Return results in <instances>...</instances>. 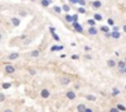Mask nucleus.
<instances>
[{
	"label": "nucleus",
	"instance_id": "17",
	"mask_svg": "<svg viewBox=\"0 0 126 112\" xmlns=\"http://www.w3.org/2000/svg\"><path fill=\"white\" fill-rule=\"evenodd\" d=\"M95 21H97L95 19H89L87 22H88V25H90V26H94V25H95Z\"/></svg>",
	"mask_w": 126,
	"mask_h": 112
},
{
	"label": "nucleus",
	"instance_id": "37",
	"mask_svg": "<svg viewBox=\"0 0 126 112\" xmlns=\"http://www.w3.org/2000/svg\"><path fill=\"white\" fill-rule=\"evenodd\" d=\"M49 30H51V32H52V33H53V32H55V31H56V30H55V27H51V28H49Z\"/></svg>",
	"mask_w": 126,
	"mask_h": 112
},
{
	"label": "nucleus",
	"instance_id": "6",
	"mask_svg": "<svg viewBox=\"0 0 126 112\" xmlns=\"http://www.w3.org/2000/svg\"><path fill=\"white\" fill-rule=\"evenodd\" d=\"M41 96L43 97V99H47V97H49V91L47 90V89H43L41 91Z\"/></svg>",
	"mask_w": 126,
	"mask_h": 112
},
{
	"label": "nucleus",
	"instance_id": "27",
	"mask_svg": "<svg viewBox=\"0 0 126 112\" xmlns=\"http://www.w3.org/2000/svg\"><path fill=\"white\" fill-rule=\"evenodd\" d=\"M118 108H119L120 111H126V107H125L124 105H118Z\"/></svg>",
	"mask_w": 126,
	"mask_h": 112
},
{
	"label": "nucleus",
	"instance_id": "12",
	"mask_svg": "<svg viewBox=\"0 0 126 112\" xmlns=\"http://www.w3.org/2000/svg\"><path fill=\"white\" fill-rule=\"evenodd\" d=\"M67 97L69 100H74L76 99V94L73 93V91H68V93H67Z\"/></svg>",
	"mask_w": 126,
	"mask_h": 112
},
{
	"label": "nucleus",
	"instance_id": "23",
	"mask_svg": "<svg viewBox=\"0 0 126 112\" xmlns=\"http://www.w3.org/2000/svg\"><path fill=\"white\" fill-rule=\"evenodd\" d=\"M119 94H120V90H118V89H114L111 95H112V96H116V95H119Z\"/></svg>",
	"mask_w": 126,
	"mask_h": 112
},
{
	"label": "nucleus",
	"instance_id": "46",
	"mask_svg": "<svg viewBox=\"0 0 126 112\" xmlns=\"http://www.w3.org/2000/svg\"><path fill=\"white\" fill-rule=\"evenodd\" d=\"M125 62H126V57H125Z\"/></svg>",
	"mask_w": 126,
	"mask_h": 112
},
{
	"label": "nucleus",
	"instance_id": "33",
	"mask_svg": "<svg viewBox=\"0 0 126 112\" xmlns=\"http://www.w3.org/2000/svg\"><path fill=\"white\" fill-rule=\"evenodd\" d=\"M72 59H74V60H76V59H79V56H78V54H73V56H72Z\"/></svg>",
	"mask_w": 126,
	"mask_h": 112
},
{
	"label": "nucleus",
	"instance_id": "20",
	"mask_svg": "<svg viewBox=\"0 0 126 112\" xmlns=\"http://www.w3.org/2000/svg\"><path fill=\"white\" fill-rule=\"evenodd\" d=\"M108 65L109 67H115V65H116V63H115L112 59H110V60H108Z\"/></svg>",
	"mask_w": 126,
	"mask_h": 112
},
{
	"label": "nucleus",
	"instance_id": "22",
	"mask_svg": "<svg viewBox=\"0 0 126 112\" xmlns=\"http://www.w3.org/2000/svg\"><path fill=\"white\" fill-rule=\"evenodd\" d=\"M38 56H40L38 50H34V52H31V57H38Z\"/></svg>",
	"mask_w": 126,
	"mask_h": 112
},
{
	"label": "nucleus",
	"instance_id": "14",
	"mask_svg": "<svg viewBox=\"0 0 126 112\" xmlns=\"http://www.w3.org/2000/svg\"><path fill=\"white\" fill-rule=\"evenodd\" d=\"M111 37L112 38H120V32L119 31H112L111 32Z\"/></svg>",
	"mask_w": 126,
	"mask_h": 112
},
{
	"label": "nucleus",
	"instance_id": "40",
	"mask_svg": "<svg viewBox=\"0 0 126 112\" xmlns=\"http://www.w3.org/2000/svg\"><path fill=\"white\" fill-rule=\"evenodd\" d=\"M84 49H85V50H89V49H90V47H88V46H85V47H84Z\"/></svg>",
	"mask_w": 126,
	"mask_h": 112
},
{
	"label": "nucleus",
	"instance_id": "47",
	"mask_svg": "<svg viewBox=\"0 0 126 112\" xmlns=\"http://www.w3.org/2000/svg\"><path fill=\"white\" fill-rule=\"evenodd\" d=\"M125 89H126V85H125Z\"/></svg>",
	"mask_w": 126,
	"mask_h": 112
},
{
	"label": "nucleus",
	"instance_id": "11",
	"mask_svg": "<svg viewBox=\"0 0 126 112\" xmlns=\"http://www.w3.org/2000/svg\"><path fill=\"white\" fill-rule=\"evenodd\" d=\"M77 110H78V112H85V110H87V107H85V105H83V104H80V105H78V107H77Z\"/></svg>",
	"mask_w": 126,
	"mask_h": 112
},
{
	"label": "nucleus",
	"instance_id": "15",
	"mask_svg": "<svg viewBox=\"0 0 126 112\" xmlns=\"http://www.w3.org/2000/svg\"><path fill=\"white\" fill-rule=\"evenodd\" d=\"M17 57H19V53H11V54H9L7 58H9L10 60H14V59H16Z\"/></svg>",
	"mask_w": 126,
	"mask_h": 112
},
{
	"label": "nucleus",
	"instance_id": "26",
	"mask_svg": "<svg viewBox=\"0 0 126 112\" xmlns=\"http://www.w3.org/2000/svg\"><path fill=\"white\" fill-rule=\"evenodd\" d=\"M10 86H11V84H10V83H4L3 84V89H9Z\"/></svg>",
	"mask_w": 126,
	"mask_h": 112
},
{
	"label": "nucleus",
	"instance_id": "25",
	"mask_svg": "<svg viewBox=\"0 0 126 112\" xmlns=\"http://www.w3.org/2000/svg\"><path fill=\"white\" fill-rule=\"evenodd\" d=\"M78 14H85V9L84 7H78Z\"/></svg>",
	"mask_w": 126,
	"mask_h": 112
},
{
	"label": "nucleus",
	"instance_id": "34",
	"mask_svg": "<svg viewBox=\"0 0 126 112\" xmlns=\"http://www.w3.org/2000/svg\"><path fill=\"white\" fill-rule=\"evenodd\" d=\"M4 100H5V95H3V94H1V95H0V101H1V102H3Z\"/></svg>",
	"mask_w": 126,
	"mask_h": 112
},
{
	"label": "nucleus",
	"instance_id": "36",
	"mask_svg": "<svg viewBox=\"0 0 126 112\" xmlns=\"http://www.w3.org/2000/svg\"><path fill=\"white\" fill-rule=\"evenodd\" d=\"M112 31H119V27L118 26H112Z\"/></svg>",
	"mask_w": 126,
	"mask_h": 112
},
{
	"label": "nucleus",
	"instance_id": "18",
	"mask_svg": "<svg viewBox=\"0 0 126 112\" xmlns=\"http://www.w3.org/2000/svg\"><path fill=\"white\" fill-rule=\"evenodd\" d=\"M94 19H95L97 21H101V20H103V16H101L100 14H95V15H94Z\"/></svg>",
	"mask_w": 126,
	"mask_h": 112
},
{
	"label": "nucleus",
	"instance_id": "13",
	"mask_svg": "<svg viewBox=\"0 0 126 112\" xmlns=\"http://www.w3.org/2000/svg\"><path fill=\"white\" fill-rule=\"evenodd\" d=\"M63 48H64V47L59 44V46H53V47L51 48V50H52V52H56V50H62Z\"/></svg>",
	"mask_w": 126,
	"mask_h": 112
},
{
	"label": "nucleus",
	"instance_id": "19",
	"mask_svg": "<svg viewBox=\"0 0 126 112\" xmlns=\"http://www.w3.org/2000/svg\"><path fill=\"white\" fill-rule=\"evenodd\" d=\"M100 30H101V31H103L104 33L109 32V27H108V26H101V27H100Z\"/></svg>",
	"mask_w": 126,
	"mask_h": 112
},
{
	"label": "nucleus",
	"instance_id": "1",
	"mask_svg": "<svg viewBox=\"0 0 126 112\" xmlns=\"http://www.w3.org/2000/svg\"><path fill=\"white\" fill-rule=\"evenodd\" d=\"M72 25H73V28H74L77 32H83V26H82L80 24H78V22H73Z\"/></svg>",
	"mask_w": 126,
	"mask_h": 112
},
{
	"label": "nucleus",
	"instance_id": "39",
	"mask_svg": "<svg viewBox=\"0 0 126 112\" xmlns=\"http://www.w3.org/2000/svg\"><path fill=\"white\" fill-rule=\"evenodd\" d=\"M20 15H21V16H25V15H26V12H25V11H22V12H20Z\"/></svg>",
	"mask_w": 126,
	"mask_h": 112
},
{
	"label": "nucleus",
	"instance_id": "5",
	"mask_svg": "<svg viewBox=\"0 0 126 112\" xmlns=\"http://www.w3.org/2000/svg\"><path fill=\"white\" fill-rule=\"evenodd\" d=\"M5 70H6V73L13 74V73L15 72V68H14L13 65H5Z\"/></svg>",
	"mask_w": 126,
	"mask_h": 112
},
{
	"label": "nucleus",
	"instance_id": "28",
	"mask_svg": "<svg viewBox=\"0 0 126 112\" xmlns=\"http://www.w3.org/2000/svg\"><path fill=\"white\" fill-rule=\"evenodd\" d=\"M52 37H53V38H55L56 41H59V36H58V35H56L55 32H53V33H52Z\"/></svg>",
	"mask_w": 126,
	"mask_h": 112
},
{
	"label": "nucleus",
	"instance_id": "31",
	"mask_svg": "<svg viewBox=\"0 0 126 112\" xmlns=\"http://www.w3.org/2000/svg\"><path fill=\"white\" fill-rule=\"evenodd\" d=\"M73 19H74V22H78V14L73 15Z\"/></svg>",
	"mask_w": 126,
	"mask_h": 112
},
{
	"label": "nucleus",
	"instance_id": "4",
	"mask_svg": "<svg viewBox=\"0 0 126 112\" xmlns=\"http://www.w3.org/2000/svg\"><path fill=\"white\" fill-rule=\"evenodd\" d=\"M91 6H93V9H99V7H101V1L100 0H94V1L91 3Z\"/></svg>",
	"mask_w": 126,
	"mask_h": 112
},
{
	"label": "nucleus",
	"instance_id": "2",
	"mask_svg": "<svg viewBox=\"0 0 126 112\" xmlns=\"http://www.w3.org/2000/svg\"><path fill=\"white\" fill-rule=\"evenodd\" d=\"M88 33H89V35H93V36L97 35V33H98V28H97L95 26H90V27L88 28Z\"/></svg>",
	"mask_w": 126,
	"mask_h": 112
},
{
	"label": "nucleus",
	"instance_id": "7",
	"mask_svg": "<svg viewBox=\"0 0 126 112\" xmlns=\"http://www.w3.org/2000/svg\"><path fill=\"white\" fill-rule=\"evenodd\" d=\"M64 20H66L67 22H69V24H73V22H74V19H73V16L69 15V14H67V15L64 16Z\"/></svg>",
	"mask_w": 126,
	"mask_h": 112
},
{
	"label": "nucleus",
	"instance_id": "8",
	"mask_svg": "<svg viewBox=\"0 0 126 112\" xmlns=\"http://www.w3.org/2000/svg\"><path fill=\"white\" fill-rule=\"evenodd\" d=\"M52 4V0H41V5L43 7H47Z\"/></svg>",
	"mask_w": 126,
	"mask_h": 112
},
{
	"label": "nucleus",
	"instance_id": "41",
	"mask_svg": "<svg viewBox=\"0 0 126 112\" xmlns=\"http://www.w3.org/2000/svg\"><path fill=\"white\" fill-rule=\"evenodd\" d=\"M85 112H93V111H91L90 108H87V110H85Z\"/></svg>",
	"mask_w": 126,
	"mask_h": 112
},
{
	"label": "nucleus",
	"instance_id": "43",
	"mask_svg": "<svg viewBox=\"0 0 126 112\" xmlns=\"http://www.w3.org/2000/svg\"><path fill=\"white\" fill-rule=\"evenodd\" d=\"M4 112H13V111H11V110H5Z\"/></svg>",
	"mask_w": 126,
	"mask_h": 112
},
{
	"label": "nucleus",
	"instance_id": "29",
	"mask_svg": "<svg viewBox=\"0 0 126 112\" xmlns=\"http://www.w3.org/2000/svg\"><path fill=\"white\" fill-rule=\"evenodd\" d=\"M108 25H110V26L114 25V20L112 19H108Z\"/></svg>",
	"mask_w": 126,
	"mask_h": 112
},
{
	"label": "nucleus",
	"instance_id": "16",
	"mask_svg": "<svg viewBox=\"0 0 126 112\" xmlns=\"http://www.w3.org/2000/svg\"><path fill=\"white\" fill-rule=\"evenodd\" d=\"M53 10H55V12L61 14V12H62V10H63V7H59V6H53Z\"/></svg>",
	"mask_w": 126,
	"mask_h": 112
},
{
	"label": "nucleus",
	"instance_id": "32",
	"mask_svg": "<svg viewBox=\"0 0 126 112\" xmlns=\"http://www.w3.org/2000/svg\"><path fill=\"white\" fill-rule=\"evenodd\" d=\"M69 3H70V4H78L79 0H69Z\"/></svg>",
	"mask_w": 126,
	"mask_h": 112
},
{
	"label": "nucleus",
	"instance_id": "35",
	"mask_svg": "<svg viewBox=\"0 0 126 112\" xmlns=\"http://www.w3.org/2000/svg\"><path fill=\"white\" fill-rule=\"evenodd\" d=\"M110 112H119V108H118V107H116V108H111Z\"/></svg>",
	"mask_w": 126,
	"mask_h": 112
},
{
	"label": "nucleus",
	"instance_id": "24",
	"mask_svg": "<svg viewBox=\"0 0 126 112\" xmlns=\"http://www.w3.org/2000/svg\"><path fill=\"white\" fill-rule=\"evenodd\" d=\"M62 7H63V11H66V12H68V11H69V10H70V7H69V5H63Z\"/></svg>",
	"mask_w": 126,
	"mask_h": 112
},
{
	"label": "nucleus",
	"instance_id": "10",
	"mask_svg": "<svg viewBox=\"0 0 126 112\" xmlns=\"http://www.w3.org/2000/svg\"><path fill=\"white\" fill-rule=\"evenodd\" d=\"M118 67H119L121 70H124V69L126 68V62H125V60H120V62L118 63Z\"/></svg>",
	"mask_w": 126,
	"mask_h": 112
},
{
	"label": "nucleus",
	"instance_id": "42",
	"mask_svg": "<svg viewBox=\"0 0 126 112\" xmlns=\"http://www.w3.org/2000/svg\"><path fill=\"white\" fill-rule=\"evenodd\" d=\"M122 30H124V31L126 32V25H125V26H122Z\"/></svg>",
	"mask_w": 126,
	"mask_h": 112
},
{
	"label": "nucleus",
	"instance_id": "38",
	"mask_svg": "<svg viewBox=\"0 0 126 112\" xmlns=\"http://www.w3.org/2000/svg\"><path fill=\"white\" fill-rule=\"evenodd\" d=\"M74 87H76V90H78L80 86H79V84H76V86H74Z\"/></svg>",
	"mask_w": 126,
	"mask_h": 112
},
{
	"label": "nucleus",
	"instance_id": "45",
	"mask_svg": "<svg viewBox=\"0 0 126 112\" xmlns=\"http://www.w3.org/2000/svg\"><path fill=\"white\" fill-rule=\"evenodd\" d=\"M31 1H36V0H31Z\"/></svg>",
	"mask_w": 126,
	"mask_h": 112
},
{
	"label": "nucleus",
	"instance_id": "21",
	"mask_svg": "<svg viewBox=\"0 0 126 112\" xmlns=\"http://www.w3.org/2000/svg\"><path fill=\"white\" fill-rule=\"evenodd\" d=\"M87 100H90V101H95V100H97V97L94 96V95H88V96H87Z\"/></svg>",
	"mask_w": 126,
	"mask_h": 112
},
{
	"label": "nucleus",
	"instance_id": "9",
	"mask_svg": "<svg viewBox=\"0 0 126 112\" xmlns=\"http://www.w3.org/2000/svg\"><path fill=\"white\" fill-rule=\"evenodd\" d=\"M69 81H70V79H69L68 76H63V78H61V84H63V85L69 84Z\"/></svg>",
	"mask_w": 126,
	"mask_h": 112
},
{
	"label": "nucleus",
	"instance_id": "44",
	"mask_svg": "<svg viewBox=\"0 0 126 112\" xmlns=\"http://www.w3.org/2000/svg\"><path fill=\"white\" fill-rule=\"evenodd\" d=\"M122 73H125V74H126V68H125V69L122 70Z\"/></svg>",
	"mask_w": 126,
	"mask_h": 112
},
{
	"label": "nucleus",
	"instance_id": "30",
	"mask_svg": "<svg viewBox=\"0 0 126 112\" xmlns=\"http://www.w3.org/2000/svg\"><path fill=\"white\" fill-rule=\"evenodd\" d=\"M85 3H87L85 0H79V3H78V4H79L80 6H84V5H85Z\"/></svg>",
	"mask_w": 126,
	"mask_h": 112
},
{
	"label": "nucleus",
	"instance_id": "3",
	"mask_svg": "<svg viewBox=\"0 0 126 112\" xmlns=\"http://www.w3.org/2000/svg\"><path fill=\"white\" fill-rule=\"evenodd\" d=\"M11 24L14 25V27H17V26H20V24H21V20L17 19V17H11Z\"/></svg>",
	"mask_w": 126,
	"mask_h": 112
}]
</instances>
